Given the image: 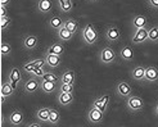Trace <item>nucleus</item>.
<instances>
[{
    "mask_svg": "<svg viewBox=\"0 0 158 127\" xmlns=\"http://www.w3.org/2000/svg\"><path fill=\"white\" fill-rule=\"evenodd\" d=\"M22 80V73H21V69L18 67H13L10 68L9 73H8V81L10 82V85L13 86L14 90H17L18 87V84L21 82Z\"/></svg>",
    "mask_w": 158,
    "mask_h": 127,
    "instance_id": "6",
    "label": "nucleus"
},
{
    "mask_svg": "<svg viewBox=\"0 0 158 127\" xmlns=\"http://www.w3.org/2000/svg\"><path fill=\"white\" fill-rule=\"evenodd\" d=\"M57 100H58V103L62 107H68V105L72 104L73 100H75L73 92H62V91H59L58 96H57Z\"/></svg>",
    "mask_w": 158,
    "mask_h": 127,
    "instance_id": "13",
    "label": "nucleus"
},
{
    "mask_svg": "<svg viewBox=\"0 0 158 127\" xmlns=\"http://www.w3.org/2000/svg\"><path fill=\"white\" fill-rule=\"evenodd\" d=\"M4 123H5V116L2 113L0 114V126H4Z\"/></svg>",
    "mask_w": 158,
    "mask_h": 127,
    "instance_id": "42",
    "label": "nucleus"
},
{
    "mask_svg": "<svg viewBox=\"0 0 158 127\" xmlns=\"http://www.w3.org/2000/svg\"><path fill=\"white\" fill-rule=\"evenodd\" d=\"M91 2H98V0H91Z\"/></svg>",
    "mask_w": 158,
    "mask_h": 127,
    "instance_id": "45",
    "label": "nucleus"
},
{
    "mask_svg": "<svg viewBox=\"0 0 158 127\" xmlns=\"http://www.w3.org/2000/svg\"><path fill=\"white\" fill-rule=\"evenodd\" d=\"M49 114H50V108L43 107L36 110V120L40 122H49Z\"/></svg>",
    "mask_w": 158,
    "mask_h": 127,
    "instance_id": "21",
    "label": "nucleus"
},
{
    "mask_svg": "<svg viewBox=\"0 0 158 127\" xmlns=\"http://www.w3.org/2000/svg\"><path fill=\"white\" fill-rule=\"evenodd\" d=\"M63 25H64V19H62L59 15H53V17L48 21V26L52 30H55V31H58L59 28H62Z\"/></svg>",
    "mask_w": 158,
    "mask_h": 127,
    "instance_id": "25",
    "label": "nucleus"
},
{
    "mask_svg": "<svg viewBox=\"0 0 158 127\" xmlns=\"http://www.w3.org/2000/svg\"><path fill=\"white\" fill-rule=\"evenodd\" d=\"M22 44L26 50H35L39 45V39L36 35H27L23 37Z\"/></svg>",
    "mask_w": 158,
    "mask_h": 127,
    "instance_id": "11",
    "label": "nucleus"
},
{
    "mask_svg": "<svg viewBox=\"0 0 158 127\" xmlns=\"http://www.w3.org/2000/svg\"><path fill=\"white\" fill-rule=\"evenodd\" d=\"M148 28H149V27L140 28V30H135V32H134V35L131 36L132 44L140 45V44L148 41Z\"/></svg>",
    "mask_w": 158,
    "mask_h": 127,
    "instance_id": "7",
    "label": "nucleus"
},
{
    "mask_svg": "<svg viewBox=\"0 0 158 127\" xmlns=\"http://www.w3.org/2000/svg\"><path fill=\"white\" fill-rule=\"evenodd\" d=\"M10 25H12V17H9V15L2 17V19H0V28H2V31H6Z\"/></svg>",
    "mask_w": 158,
    "mask_h": 127,
    "instance_id": "33",
    "label": "nucleus"
},
{
    "mask_svg": "<svg viewBox=\"0 0 158 127\" xmlns=\"http://www.w3.org/2000/svg\"><path fill=\"white\" fill-rule=\"evenodd\" d=\"M12 0H0V5H4V6H8L10 4Z\"/></svg>",
    "mask_w": 158,
    "mask_h": 127,
    "instance_id": "41",
    "label": "nucleus"
},
{
    "mask_svg": "<svg viewBox=\"0 0 158 127\" xmlns=\"http://www.w3.org/2000/svg\"><path fill=\"white\" fill-rule=\"evenodd\" d=\"M118 55H120V58L125 62H131V60H134V58H135V53H134L132 47L129 46V45L122 46L120 53H118Z\"/></svg>",
    "mask_w": 158,
    "mask_h": 127,
    "instance_id": "16",
    "label": "nucleus"
},
{
    "mask_svg": "<svg viewBox=\"0 0 158 127\" xmlns=\"http://www.w3.org/2000/svg\"><path fill=\"white\" fill-rule=\"evenodd\" d=\"M37 12L41 14H49L53 10V3L52 0H37Z\"/></svg>",
    "mask_w": 158,
    "mask_h": 127,
    "instance_id": "15",
    "label": "nucleus"
},
{
    "mask_svg": "<svg viewBox=\"0 0 158 127\" xmlns=\"http://www.w3.org/2000/svg\"><path fill=\"white\" fill-rule=\"evenodd\" d=\"M148 41L158 43V27L152 26L148 28Z\"/></svg>",
    "mask_w": 158,
    "mask_h": 127,
    "instance_id": "30",
    "label": "nucleus"
},
{
    "mask_svg": "<svg viewBox=\"0 0 158 127\" xmlns=\"http://www.w3.org/2000/svg\"><path fill=\"white\" fill-rule=\"evenodd\" d=\"M58 5H59V9L63 13H69L72 10V0H58Z\"/></svg>",
    "mask_w": 158,
    "mask_h": 127,
    "instance_id": "27",
    "label": "nucleus"
},
{
    "mask_svg": "<svg viewBox=\"0 0 158 127\" xmlns=\"http://www.w3.org/2000/svg\"><path fill=\"white\" fill-rule=\"evenodd\" d=\"M35 68H36V67H35V64H34V62L30 60V62H27V63H25V64H23L22 71H25V72H27V73H32Z\"/></svg>",
    "mask_w": 158,
    "mask_h": 127,
    "instance_id": "35",
    "label": "nucleus"
},
{
    "mask_svg": "<svg viewBox=\"0 0 158 127\" xmlns=\"http://www.w3.org/2000/svg\"><path fill=\"white\" fill-rule=\"evenodd\" d=\"M116 92L118 96H121V98H129L130 95L132 94V89H131V86L129 82H126V81H120L117 84L116 86Z\"/></svg>",
    "mask_w": 158,
    "mask_h": 127,
    "instance_id": "9",
    "label": "nucleus"
},
{
    "mask_svg": "<svg viewBox=\"0 0 158 127\" xmlns=\"http://www.w3.org/2000/svg\"><path fill=\"white\" fill-rule=\"evenodd\" d=\"M73 32H71L69 30H67L66 27H62V28H59L58 31H57V36H58V39L62 41V43H67V41H69V40H72V37H73Z\"/></svg>",
    "mask_w": 158,
    "mask_h": 127,
    "instance_id": "22",
    "label": "nucleus"
},
{
    "mask_svg": "<svg viewBox=\"0 0 158 127\" xmlns=\"http://www.w3.org/2000/svg\"><path fill=\"white\" fill-rule=\"evenodd\" d=\"M40 122V121H39ZM39 122H31V123H26V126L27 127H40L41 126V123H39Z\"/></svg>",
    "mask_w": 158,
    "mask_h": 127,
    "instance_id": "40",
    "label": "nucleus"
},
{
    "mask_svg": "<svg viewBox=\"0 0 158 127\" xmlns=\"http://www.w3.org/2000/svg\"><path fill=\"white\" fill-rule=\"evenodd\" d=\"M131 77L135 81H143L145 80V68L141 66H136L131 71Z\"/></svg>",
    "mask_w": 158,
    "mask_h": 127,
    "instance_id": "24",
    "label": "nucleus"
},
{
    "mask_svg": "<svg viewBox=\"0 0 158 127\" xmlns=\"http://www.w3.org/2000/svg\"><path fill=\"white\" fill-rule=\"evenodd\" d=\"M5 100H6V96L5 95H3V94H0V103H2V105L5 103Z\"/></svg>",
    "mask_w": 158,
    "mask_h": 127,
    "instance_id": "43",
    "label": "nucleus"
},
{
    "mask_svg": "<svg viewBox=\"0 0 158 127\" xmlns=\"http://www.w3.org/2000/svg\"><path fill=\"white\" fill-rule=\"evenodd\" d=\"M4 15H9L8 14V6L0 5V17H4Z\"/></svg>",
    "mask_w": 158,
    "mask_h": 127,
    "instance_id": "39",
    "label": "nucleus"
},
{
    "mask_svg": "<svg viewBox=\"0 0 158 127\" xmlns=\"http://www.w3.org/2000/svg\"><path fill=\"white\" fill-rule=\"evenodd\" d=\"M76 81V73L72 69H64V72L60 76V84H75Z\"/></svg>",
    "mask_w": 158,
    "mask_h": 127,
    "instance_id": "20",
    "label": "nucleus"
},
{
    "mask_svg": "<svg viewBox=\"0 0 158 127\" xmlns=\"http://www.w3.org/2000/svg\"><path fill=\"white\" fill-rule=\"evenodd\" d=\"M145 81L158 82V68L154 66H149L145 68Z\"/></svg>",
    "mask_w": 158,
    "mask_h": 127,
    "instance_id": "19",
    "label": "nucleus"
},
{
    "mask_svg": "<svg viewBox=\"0 0 158 127\" xmlns=\"http://www.w3.org/2000/svg\"><path fill=\"white\" fill-rule=\"evenodd\" d=\"M63 27H66L67 30H69L71 32L76 34L78 28H80V23H78L77 19L75 18H68V19H64V25H63Z\"/></svg>",
    "mask_w": 158,
    "mask_h": 127,
    "instance_id": "26",
    "label": "nucleus"
},
{
    "mask_svg": "<svg viewBox=\"0 0 158 127\" xmlns=\"http://www.w3.org/2000/svg\"><path fill=\"white\" fill-rule=\"evenodd\" d=\"M99 60L107 66L112 64V63H114L117 60V53L110 46H104L103 49L99 51Z\"/></svg>",
    "mask_w": 158,
    "mask_h": 127,
    "instance_id": "2",
    "label": "nucleus"
},
{
    "mask_svg": "<svg viewBox=\"0 0 158 127\" xmlns=\"http://www.w3.org/2000/svg\"><path fill=\"white\" fill-rule=\"evenodd\" d=\"M8 122L12 126H21L25 122V116H23V113L19 109H14L10 112L9 117H8Z\"/></svg>",
    "mask_w": 158,
    "mask_h": 127,
    "instance_id": "10",
    "label": "nucleus"
},
{
    "mask_svg": "<svg viewBox=\"0 0 158 127\" xmlns=\"http://www.w3.org/2000/svg\"><path fill=\"white\" fill-rule=\"evenodd\" d=\"M64 51H66L64 45L62 43H54L53 45H50L48 49H46L45 54H54V55H60V57H63Z\"/></svg>",
    "mask_w": 158,
    "mask_h": 127,
    "instance_id": "17",
    "label": "nucleus"
},
{
    "mask_svg": "<svg viewBox=\"0 0 158 127\" xmlns=\"http://www.w3.org/2000/svg\"><path fill=\"white\" fill-rule=\"evenodd\" d=\"M154 112H156V116L158 117V103H157V105H156V108H154Z\"/></svg>",
    "mask_w": 158,
    "mask_h": 127,
    "instance_id": "44",
    "label": "nucleus"
},
{
    "mask_svg": "<svg viewBox=\"0 0 158 127\" xmlns=\"http://www.w3.org/2000/svg\"><path fill=\"white\" fill-rule=\"evenodd\" d=\"M41 80H45V81H52V82L58 84V81H59V77H58L57 75H55V73H53V72H49V71H46V72L43 75Z\"/></svg>",
    "mask_w": 158,
    "mask_h": 127,
    "instance_id": "32",
    "label": "nucleus"
},
{
    "mask_svg": "<svg viewBox=\"0 0 158 127\" xmlns=\"http://www.w3.org/2000/svg\"><path fill=\"white\" fill-rule=\"evenodd\" d=\"M59 91H62V92H73L75 91V84H60Z\"/></svg>",
    "mask_w": 158,
    "mask_h": 127,
    "instance_id": "34",
    "label": "nucleus"
},
{
    "mask_svg": "<svg viewBox=\"0 0 158 127\" xmlns=\"http://www.w3.org/2000/svg\"><path fill=\"white\" fill-rule=\"evenodd\" d=\"M103 120H104V112H102L97 107L91 105L90 109L88 110V121L94 125H99L100 122H103Z\"/></svg>",
    "mask_w": 158,
    "mask_h": 127,
    "instance_id": "4",
    "label": "nucleus"
},
{
    "mask_svg": "<svg viewBox=\"0 0 158 127\" xmlns=\"http://www.w3.org/2000/svg\"><path fill=\"white\" fill-rule=\"evenodd\" d=\"M109 100H110V95H103V96H100V98H97V99H94L93 101V104L94 107H97L98 109H100L102 112H107V108H108V104H109Z\"/></svg>",
    "mask_w": 158,
    "mask_h": 127,
    "instance_id": "12",
    "label": "nucleus"
},
{
    "mask_svg": "<svg viewBox=\"0 0 158 127\" xmlns=\"http://www.w3.org/2000/svg\"><path fill=\"white\" fill-rule=\"evenodd\" d=\"M12 53V45L6 41H2V45H0V54L2 57H9Z\"/></svg>",
    "mask_w": 158,
    "mask_h": 127,
    "instance_id": "31",
    "label": "nucleus"
},
{
    "mask_svg": "<svg viewBox=\"0 0 158 127\" xmlns=\"http://www.w3.org/2000/svg\"><path fill=\"white\" fill-rule=\"evenodd\" d=\"M60 122V113L57 109L50 108V114H49V123L52 125H58Z\"/></svg>",
    "mask_w": 158,
    "mask_h": 127,
    "instance_id": "29",
    "label": "nucleus"
},
{
    "mask_svg": "<svg viewBox=\"0 0 158 127\" xmlns=\"http://www.w3.org/2000/svg\"><path fill=\"white\" fill-rule=\"evenodd\" d=\"M106 39L109 43H116V41H120L121 39V31L117 26L110 25L106 28Z\"/></svg>",
    "mask_w": 158,
    "mask_h": 127,
    "instance_id": "8",
    "label": "nucleus"
},
{
    "mask_svg": "<svg viewBox=\"0 0 158 127\" xmlns=\"http://www.w3.org/2000/svg\"><path fill=\"white\" fill-rule=\"evenodd\" d=\"M35 67H44L46 66V62H45V58L44 59H32Z\"/></svg>",
    "mask_w": 158,
    "mask_h": 127,
    "instance_id": "37",
    "label": "nucleus"
},
{
    "mask_svg": "<svg viewBox=\"0 0 158 127\" xmlns=\"http://www.w3.org/2000/svg\"><path fill=\"white\" fill-rule=\"evenodd\" d=\"M40 86H41V81H39V77L36 76L30 77L23 84V91H25V94H34L37 90H40Z\"/></svg>",
    "mask_w": 158,
    "mask_h": 127,
    "instance_id": "5",
    "label": "nucleus"
},
{
    "mask_svg": "<svg viewBox=\"0 0 158 127\" xmlns=\"http://www.w3.org/2000/svg\"><path fill=\"white\" fill-rule=\"evenodd\" d=\"M148 5L152 8V9L158 10V0H148Z\"/></svg>",
    "mask_w": 158,
    "mask_h": 127,
    "instance_id": "38",
    "label": "nucleus"
},
{
    "mask_svg": "<svg viewBox=\"0 0 158 127\" xmlns=\"http://www.w3.org/2000/svg\"><path fill=\"white\" fill-rule=\"evenodd\" d=\"M82 40L86 45H94L99 40V32L93 23H86L81 31Z\"/></svg>",
    "mask_w": 158,
    "mask_h": 127,
    "instance_id": "1",
    "label": "nucleus"
},
{
    "mask_svg": "<svg viewBox=\"0 0 158 127\" xmlns=\"http://www.w3.org/2000/svg\"><path fill=\"white\" fill-rule=\"evenodd\" d=\"M46 72V71L44 69V67H36L35 69H34V72H32V75L34 76H36V77H43V75Z\"/></svg>",
    "mask_w": 158,
    "mask_h": 127,
    "instance_id": "36",
    "label": "nucleus"
},
{
    "mask_svg": "<svg viewBox=\"0 0 158 127\" xmlns=\"http://www.w3.org/2000/svg\"><path fill=\"white\" fill-rule=\"evenodd\" d=\"M14 91H15V90L13 89V86L10 85V82L8 81V80L2 84V94L5 95L6 98H10L12 95L14 94Z\"/></svg>",
    "mask_w": 158,
    "mask_h": 127,
    "instance_id": "28",
    "label": "nucleus"
},
{
    "mask_svg": "<svg viewBox=\"0 0 158 127\" xmlns=\"http://www.w3.org/2000/svg\"><path fill=\"white\" fill-rule=\"evenodd\" d=\"M131 26H132L134 30L145 28V27H148V19H147L145 15H143V14H138V15H135V17L132 18V21H131Z\"/></svg>",
    "mask_w": 158,
    "mask_h": 127,
    "instance_id": "14",
    "label": "nucleus"
},
{
    "mask_svg": "<svg viewBox=\"0 0 158 127\" xmlns=\"http://www.w3.org/2000/svg\"><path fill=\"white\" fill-rule=\"evenodd\" d=\"M60 55H54V54H45V62L46 66L49 68H58L60 66Z\"/></svg>",
    "mask_w": 158,
    "mask_h": 127,
    "instance_id": "18",
    "label": "nucleus"
},
{
    "mask_svg": "<svg viewBox=\"0 0 158 127\" xmlns=\"http://www.w3.org/2000/svg\"><path fill=\"white\" fill-rule=\"evenodd\" d=\"M126 107L130 112H140L144 109L145 103L138 95H130L129 98H126Z\"/></svg>",
    "mask_w": 158,
    "mask_h": 127,
    "instance_id": "3",
    "label": "nucleus"
},
{
    "mask_svg": "<svg viewBox=\"0 0 158 127\" xmlns=\"http://www.w3.org/2000/svg\"><path fill=\"white\" fill-rule=\"evenodd\" d=\"M57 89L59 87L57 86L55 82H52V81H45V80H41V86H40V90L45 94H52L54 91H57Z\"/></svg>",
    "mask_w": 158,
    "mask_h": 127,
    "instance_id": "23",
    "label": "nucleus"
}]
</instances>
